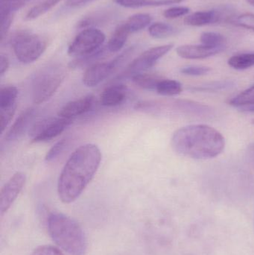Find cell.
I'll return each mask as SVG.
<instances>
[{
  "mask_svg": "<svg viewBox=\"0 0 254 255\" xmlns=\"http://www.w3.org/2000/svg\"><path fill=\"white\" fill-rule=\"evenodd\" d=\"M101 160V151L95 144L82 145L70 155L58 179V196L63 203H72L82 195L96 173Z\"/></svg>",
  "mask_w": 254,
  "mask_h": 255,
  "instance_id": "6da1fadb",
  "label": "cell"
},
{
  "mask_svg": "<svg viewBox=\"0 0 254 255\" xmlns=\"http://www.w3.org/2000/svg\"><path fill=\"white\" fill-rule=\"evenodd\" d=\"M173 149L180 155L205 160L219 155L225 146L222 133L206 125H192L176 130L171 138Z\"/></svg>",
  "mask_w": 254,
  "mask_h": 255,
  "instance_id": "7a4b0ae2",
  "label": "cell"
},
{
  "mask_svg": "<svg viewBox=\"0 0 254 255\" xmlns=\"http://www.w3.org/2000/svg\"><path fill=\"white\" fill-rule=\"evenodd\" d=\"M48 232L52 241L70 255H85L87 239L80 225L71 217L53 213L48 217Z\"/></svg>",
  "mask_w": 254,
  "mask_h": 255,
  "instance_id": "3957f363",
  "label": "cell"
},
{
  "mask_svg": "<svg viewBox=\"0 0 254 255\" xmlns=\"http://www.w3.org/2000/svg\"><path fill=\"white\" fill-rule=\"evenodd\" d=\"M66 72L60 64H49L40 69L32 81V100L37 105L48 101L58 91Z\"/></svg>",
  "mask_w": 254,
  "mask_h": 255,
  "instance_id": "277c9868",
  "label": "cell"
},
{
  "mask_svg": "<svg viewBox=\"0 0 254 255\" xmlns=\"http://www.w3.org/2000/svg\"><path fill=\"white\" fill-rule=\"evenodd\" d=\"M11 45L16 58L24 64H30L43 55L47 47V41L38 34L22 31L13 36Z\"/></svg>",
  "mask_w": 254,
  "mask_h": 255,
  "instance_id": "5b68a950",
  "label": "cell"
},
{
  "mask_svg": "<svg viewBox=\"0 0 254 255\" xmlns=\"http://www.w3.org/2000/svg\"><path fill=\"white\" fill-rule=\"evenodd\" d=\"M105 41V34L94 28L82 30L72 42L68 48L70 56L82 58L99 50Z\"/></svg>",
  "mask_w": 254,
  "mask_h": 255,
  "instance_id": "8992f818",
  "label": "cell"
},
{
  "mask_svg": "<svg viewBox=\"0 0 254 255\" xmlns=\"http://www.w3.org/2000/svg\"><path fill=\"white\" fill-rule=\"evenodd\" d=\"M133 52H134V49L130 48L110 62L100 63V64H95L91 66L84 74L83 79H82L83 83L89 88H92L99 85L112 73H113L115 70L126 61L132 55Z\"/></svg>",
  "mask_w": 254,
  "mask_h": 255,
  "instance_id": "52a82bcc",
  "label": "cell"
},
{
  "mask_svg": "<svg viewBox=\"0 0 254 255\" xmlns=\"http://www.w3.org/2000/svg\"><path fill=\"white\" fill-rule=\"evenodd\" d=\"M73 120L62 118H49L37 121L29 129L32 142H45L57 137L70 124Z\"/></svg>",
  "mask_w": 254,
  "mask_h": 255,
  "instance_id": "ba28073f",
  "label": "cell"
},
{
  "mask_svg": "<svg viewBox=\"0 0 254 255\" xmlns=\"http://www.w3.org/2000/svg\"><path fill=\"white\" fill-rule=\"evenodd\" d=\"M173 46V44H167L148 49L130 64L124 75L132 76L152 68L161 58L171 50Z\"/></svg>",
  "mask_w": 254,
  "mask_h": 255,
  "instance_id": "9c48e42d",
  "label": "cell"
},
{
  "mask_svg": "<svg viewBox=\"0 0 254 255\" xmlns=\"http://www.w3.org/2000/svg\"><path fill=\"white\" fill-rule=\"evenodd\" d=\"M26 181V177L22 172H16L9 181L3 186L0 193V214H5L20 192L22 191Z\"/></svg>",
  "mask_w": 254,
  "mask_h": 255,
  "instance_id": "30bf717a",
  "label": "cell"
},
{
  "mask_svg": "<svg viewBox=\"0 0 254 255\" xmlns=\"http://www.w3.org/2000/svg\"><path fill=\"white\" fill-rule=\"evenodd\" d=\"M230 12L226 9L195 12L185 18L184 23L191 26H204L216 23L230 19L231 15L228 14Z\"/></svg>",
  "mask_w": 254,
  "mask_h": 255,
  "instance_id": "8fae6325",
  "label": "cell"
},
{
  "mask_svg": "<svg viewBox=\"0 0 254 255\" xmlns=\"http://www.w3.org/2000/svg\"><path fill=\"white\" fill-rule=\"evenodd\" d=\"M95 98L93 96H86L79 100L67 103L58 112L60 118L73 120L76 117L85 115L93 107Z\"/></svg>",
  "mask_w": 254,
  "mask_h": 255,
  "instance_id": "7c38bea8",
  "label": "cell"
},
{
  "mask_svg": "<svg viewBox=\"0 0 254 255\" xmlns=\"http://www.w3.org/2000/svg\"><path fill=\"white\" fill-rule=\"evenodd\" d=\"M35 109H28L24 111L13 123L12 127L9 129L7 134L5 135V139L8 142L14 141L19 139L23 136L26 132L27 129L29 127L30 124L32 122L35 117Z\"/></svg>",
  "mask_w": 254,
  "mask_h": 255,
  "instance_id": "4fadbf2b",
  "label": "cell"
},
{
  "mask_svg": "<svg viewBox=\"0 0 254 255\" xmlns=\"http://www.w3.org/2000/svg\"><path fill=\"white\" fill-rule=\"evenodd\" d=\"M223 49L210 48L204 45H183L177 48V55L186 59H204L222 52Z\"/></svg>",
  "mask_w": 254,
  "mask_h": 255,
  "instance_id": "5bb4252c",
  "label": "cell"
},
{
  "mask_svg": "<svg viewBox=\"0 0 254 255\" xmlns=\"http://www.w3.org/2000/svg\"><path fill=\"white\" fill-rule=\"evenodd\" d=\"M128 88L124 85H113L107 87L101 95V103L106 107L119 106L126 98Z\"/></svg>",
  "mask_w": 254,
  "mask_h": 255,
  "instance_id": "9a60e30c",
  "label": "cell"
},
{
  "mask_svg": "<svg viewBox=\"0 0 254 255\" xmlns=\"http://www.w3.org/2000/svg\"><path fill=\"white\" fill-rule=\"evenodd\" d=\"M130 32L125 28L124 24H121L115 30L107 43V47L109 52H117L125 46Z\"/></svg>",
  "mask_w": 254,
  "mask_h": 255,
  "instance_id": "2e32d148",
  "label": "cell"
},
{
  "mask_svg": "<svg viewBox=\"0 0 254 255\" xmlns=\"http://www.w3.org/2000/svg\"><path fill=\"white\" fill-rule=\"evenodd\" d=\"M152 20V16L148 13H136L130 16L123 24L130 34H131L141 31L150 25Z\"/></svg>",
  "mask_w": 254,
  "mask_h": 255,
  "instance_id": "e0dca14e",
  "label": "cell"
},
{
  "mask_svg": "<svg viewBox=\"0 0 254 255\" xmlns=\"http://www.w3.org/2000/svg\"><path fill=\"white\" fill-rule=\"evenodd\" d=\"M183 0H114L116 4L125 7H145V6H161L176 4Z\"/></svg>",
  "mask_w": 254,
  "mask_h": 255,
  "instance_id": "ac0fdd59",
  "label": "cell"
},
{
  "mask_svg": "<svg viewBox=\"0 0 254 255\" xmlns=\"http://www.w3.org/2000/svg\"><path fill=\"white\" fill-rule=\"evenodd\" d=\"M182 85L180 82L171 79H161L157 85L156 91L160 95L173 97L182 92Z\"/></svg>",
  "mask_w": 254,
  "mask_h": 255,
  "instance_id": "d6986e66",
  "label": "cell"
},
{
  "mask_svg": "<svg viewBox=\"0 0 254 255\" xmlns=\"http://www.w3.org/2000/svg\"><path fill=\"white\" fill-rule=\"evenodd\" d=\"M230 67L235 70H243L254 66V52L237 54L228 60Z\"/></svg>",
  "mask_w": 254,
  "mask_h": 255,
  "instance_id": "ffe728a7",
  "label": "cell"
},
{
  "mask_svg": "<svg viewBox=\"0 0 254 255\" xmlns=\"http://www.w3.org/2000/svg\"><path fill=\"white\" fill-rule=\"evenodd\" d=\"M131 78L136 85L148 91H156L157 85L161 79L159 76L146 73H137Z\"/></svg>",
  "mask_w": 254,
  "mask_h": 255,
  "instance_id": "44dd1931",
  "label": "cell"
},
{
  "mask_svg": "<svg viewBox=\"0 0 254 255\" xmlns=\"http://www.w3.org/2000/svg\"><path fill=\"white\" fill-rule=\"evenodd\" d=\"M149 33L154 38L164 39L177 34V30L169 24L155 22L149 26Z\"/></svg>",
  "mask_w": 254,
  "mask_h": 255,
  "instance_id": "7402d4cb",
  "label": "cell"
},
{
  "mask_svg": "<svg viewBox=\"0 0 254 255\" xmlns=\"http://www.w3.org/2000/svg\"><path fill=\"white\" fill-rule=\"evenodd\" d=\"M18 90L16 87L8 85L1 88L0 91V109H8L16 106Z\"/></svg>",
  "mask_w": 254,
  "mask_h": 255,
  "instance_id": "603a6c76",
  "label": "cell"
},
{
  "mask_svg": "<svg viewBox=\"0 0 254 255\" xmlns=\"http://www.w3.org/2000/svg\"><path fill=\"white\" fill-rule=\"evenodd\" d=\"M61 1V0H44L41 1L28 10V13L25 15V19L32 20L36 18H38L39 16L50 10Z\"/></svg>",
  "mask_w": 254,
  "mask_h": 255,
  "instance_id": "cb8c5ba5",
  "label": "cell"
},
{
  "mask_svg": "<svg viewBox=\"0 0 254 255\" xmlns=\"http://www.w3.org/2000/svg\"><path fill=\"white\" fill-rule=\"evenodd\" d=\"M201 43L204 46L216 49H225L226 40L222 34L216 32H204L201 34Z\"/></svg>",
  "mask_w": 254,
  "mask_h": 255,
  "instance_id": "d4e9b609",
  "label": "cell"
},
{
  "mask_svg": "<svg viewBox=\"0 0 254 255\" xmlns=\"http://www.w3.org/2000/svg\"><path fill=\"white\" fill-rule=\"evenodd\" d=\"M234 86V82L232 81H222V82H210L201 86L195 87L191 88L193 91L198 92H215V91H222V90L229 89Z\"/></svg>",
  "mask_w": 254,
  "mask_h": 255,
  "instance_id": "484cf974",
  "label": "cell"
},
{
  "mask_svg": "<svg viewBox=\"0 0 254 255\" xmlns=\"http://www.w3.org/2000/svg\"><path fill=\"white\" fill-rule=\"evenodd\" d=\"M230 104L236 107L253 106L254 105V85L234 97L230 102Z\"/></svg>",
  "mask_w": 254,
  "mask_h": 255,
  "instance_id": "4316f807",
  "label": "cell"
},
{
  "mask_svg": "<svg viewBox=\"0 0 254 255\" xmlns=\"http://www.w3.org/2000/svg\"><path fill=\"white\" fill-rule=\"evenodd\" d=\"M69 140L70 139L67 136V137L62 138L58 141L48 151L46 157H45V160L46 162H51L56 159L65 149L66 147L68 145Z\"/></svg>",
  "mask_w": 254,
  "mask_h": 255,
  "instance_id": "83f0119b",
  "label": "cell"
},
{
  "mask_svg": "<svg viewBox=\"0 0 254 255\" xmlns=\"http://www.w3.org/2000/svg\"><path fill=\"white\" fill-rule=\"evenodd\" d=\"M29 0H1L0 12L13 13L26 4Z\"/></svg>",
  "mask_w": 254,
  "mask_h": 255,
  "instance_id": "f1b7e54d",
  "label": "cell"
},
{
  "mask_svg": "<svg viewBox=\"0 0 254 255\" xmlns=\"http://www.w3.org/2000/svg\"><path fill=\"white\" fill-rule=\"evenodd\" d=\"M16 106L13 107L8 108V109H0V122H1V130L4 131L7 128L8 124L11 121L15 112H16Z\"/></svg>",
  "mask_w": 254,
  "mask_h": 255,
  "instance_id": "f546056e",
  "label": "cell"
},
{
  "mask_svg": "<svg viewBox=\"0 0 254 255\" xmlns=\"http://www.w3.org/2000/svg\"><path fill=\"white\" fill-rule=\"evenodd\" d=\"M234 22L236 25L242 28L254 31V14L253 13H243L239 16Z\"/></svg>",
  "mask_w": 254,
  "mask_h": 255,
  "instance_id": "4dcf8cb0",
  "label": "cell"
},
{
  "mask_svg": "<svg viewBox=\"0 0 254 255\" xmlns=\"http://www.w3.org/2000/svg\"><path fill=\"white\" fill-rule=\"evenodd\" d=\"M0 17H1V42L3 43L7 32L10 29L11 25L12 20H13V14L9 13H0Z\"/></svg>",
  "mask_w": 254,
  "mask_h": 255,
  "instance_id": "1f68e13d",
  "label": "cell"
},
{
  "mask_svg": "<svg viewBox=\"0 0 254 255\" xmlns=\"http://www.w3.org/2000/svg\"><path fill=\"white\" fill-rule=\"evenodd\" d=\"M189 11H190V9L189 7L178 6V7H171L167 9L164 11V15L168 19H175V18L188 14Z\"/></svg>",
  "mask_w": 254,
  "mask_h": 255,
  "instance_id": "d6a6232c",
  "label": "cell"
},
{
  "mask_svg": "<svg viewBox=\"0 0 254 255\" xmlns=\"http://www.w3.org/2000/svg\"><path fill=\"white\" fill-rule=\"evenodd\" d=\"M210 71V69L209 67H201V66H189V67H183L180 70V73L183 74L192 76H204Z\"/></svg>",
  "mask_w": 254,
  "mask_h": 255,
  "instance_id": "836d02e7",
  "label": "cell"
},
{
  "mask_svg": "<svg viewBox=\"0 0 254 255\" xmlns=\"http://www.w3.org/2000/svg\"><path fill=\"white\" fill-rule=\"evenodd\" d=\"M31 255H64L59 249L53 246L44 245L37 247Z\"/></svg>",
  "mask_w": 254,
  "mask_h": 255,
  "instance_id": "e575fe53",
  "label": "cell"
},
{
  "mask_svg": "<svg viewBox=\"0 0 254 255\" xmlns=\"http://www.w3.org/2000/svg\"><path fill=\"white\" fill-rule=\"evenodd\" d=\"M9 67L8 58L1 54L0 56V75L2 76L7 72Z\"/></svg>",
  "mask_w": 254,
  "mask_h": 255,
  "instance_id": "d590c367",
  "label": "cell"
},
{
  "mask_svg": "<svg viewBox=\"0 0 254 255\" xmlns=\"http://www.w3.org/2000/svg\"><path fill=\"white\" fill-rule=\"evenodd\" d=\"M246 157L251 166L254 169V143L250 144L246 150Z\"/></svg>",
  "mask_w": 254,
  "mask_h": 255,
  "instance_id": "8d00e7d4",
  "label": "cell"
},
{
  "mask_svg": "<svg viewBox=\"0 0 254 255\" xmlns=\"http://www.w3.org/2000/svg\"><path fill=\"white\" fill-rule=\"evenodd\" d=\"M93 0H67V5L69 7H78L87 4Z\"/></svg>",
  "mask_w": 254,
  "mask_h": 255,
  "instance_id": "74e56055",
  "label": "cell"
},
{
  "mask_svg": "<svg viewBox=\"0 0 254 255\" xmlns=\"http://www.w3.org/2000/svg\"><path fill=\"white\" fill-rule=\"evenodd\" d=\"M240 108L243 112L254 113V105L253 106H243V107Z\"/></svg>",
  "mask_w": 254,
  "mask_h": 255,
  "instance_id": "f35d334b",
  "label": "cell"
},
{
  "mask_svg": "<svg viewBox=\"0 0 254 255\" xmlns=\"http://www.w3.org/2000/svg\"><path fill=\"white\" fill-rule=\"evenodd\" d=\"M249 4H252V5L254 6V0H246Z\"/></svg>",
  "mask_w": 254,
  "mask_h": 255,
  "instance_id": "ab89813d",
  "label": "cell"
},
{
  "mask_svg": "<svg viewBox=\"0 0 254 255\" xmlns=\"http://www.w3.org/2000/svg\"></svg>",
  "mask_w": 254,
  "mask_h": 255,
  "instance_id": "60d3db41",
  "label": "cell"
}]
</instances>
